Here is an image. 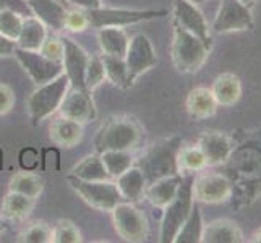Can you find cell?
Listing matches in <instances>:
<instances>
[{"mask_svg":"<svg viewBox=\"0 0 261 243\" xmlns=\"http://www.w3.org/2000/svg\"><path fill=\"white\" fill-rule=\"evenodd\" d=\"M182 146L184 140L180 137H172L156 141L143 152V156L137 160V166L141 169L148 185L159 178L180 174L178 151Z\"/></svg>","mask_w":261,"mask_h":243,"instance_id":"1","label":"cell"},{"mask_svg":"<svg viewBox=\"0 0 261 243\" xmlns=\"http://www.w3.org/2000/svg\"><path fill=\"white\" fill-rule=\"evenodd\" d=\"M143 131L132 117H109L94 137V149L101 154L104 151H130L140 146Z\"/></svg>","mask_w":261,"mask_h":243,"instance_id":"2","label":"cell"},{"mask_svg":"<svg viewBox=\"0 0 261 243\" xmlns=\"http://www.w3.org/2000/svg\"><path fill=\"white\" fill-rule=\"evenodd\" d=\"M172 26H174V34H172L170 53H172L174 65L182 73H195L208 60L211 46L204 44L200 38L188 33L177 23H172Z\"/></svg>","mask_w":261,"mask_h":243,"instance_id":"3","label":"cell"},{"mask_svg":"<svg viewBox=\"0 0 261 243\" xmlns=\"http://www.w3.org/2000/svg\"><path fill=\"white\" fill-rule=\"evenodd\" d=\"M193 175L188 174L187 177H182V185H180L175 198L170 201L163 214L159 229V241L163 243H174L180 227L184 226L188 214H190L195 200H193Z\"/></svg>","mask_w":261,"mask_h":243,"instance_id":"4","label":"cell"},{"mask_svg":"<svg viewBox=\"0 0 261 243\" xmlns=\"http://www.w3.org/2000/svg\"><path fill=\"white\" fill-rule=\"evenodd\" d=\"M68 89L70 81L65 73L36 88L28 99V114L33 125H39L44 119L57 112Z\"/></svg>","mask_w":261,"mask_h":243,"instance_id":"5","label":"cell"},{"mask_svg":"<svg viewBox=\"0 0 261 243\" xmlns=\"http://www.w3.org/2000/svg\"><path fill=\"white\" fill-rule=\"evenodd\" d=\"M89 28H127L138 23H145L154 18L166 16V10H128V8H99L85 10Z\"/></svg>","mask_w":261,"mask_h":243,"instance_id":"6","label":"cell"},{"mask_svg":"<svg viewBox=\"0 0 261 243\" xmlns=\"http://www.w3.org/2000/svg\"><path fill=\"white\" fill-rule=\"evenodd\" d=\"M68 185L88 206H91L97 211L111 212L117 204L123 201L119 188L111 180L85 182V180L68 175Z\"/></svg>","mask_w":261,"mask_h":243,"instance_id":"7","label":"cell"},{"mask_svg":"<svg viewBox=\"0 0 261 243\" xmlns=\"http://www.w3.org/2000/svg\"><path fill=\"white\" fill-rule=\"evenodd\" d=\"M111 212H112L114 229L122 240L130 243H140L148 238L149 235L148 219L133 203L122 201Z\"/></svg>","mask_w":261,"mask_h":243,"instance_id":"8","label":"cell"},{"mask_svg":"<svg viewBox=\"0 0 261 243\" xmlns=\"http://www.w3.org/2000/svg\"><path fill=\"white\" fill-rule=\"evenodd\" d=\"M13 57L18 60V64L23 67L26 75L30 76L36 86L46 85L49 81L59 78L60 75H64V64L47 59L39 50H24L16 47Z\"/></svg>","mask_w":261,"mask_h":243,"instance_id":"9","label":"cell"},{"mask_svg":"<svg viewBox=\"0 0 261 243\" xmlns=\"http://www.w3.org/2000/svg\"><path fill=\"white\" fill-rule=\"evenodd\" d=\"M125 62H127V67H128L132 85L138 76L146 73L148 70H151L158 64L156 49L146 34L137 33L132 36L127 53H125Z\"/></svg>","mask_w":261,"mask_h":243,"instance_id":"10","label":"cell"},{"mask_svg":"<svg viewBox=\"0 0 261 243\" xmlns=\"http://www.w3.org/2000/svg\"><path fill=\"white\" fill-rule=\"evenodd\" d=\"M253 28V16L250 7L244 5L239 0H222V4L216 15L211 30L214 33H233L248 31Z\"/></svg>","mask_w":261,"mask_h":243,"instance_id":"11","label":"cell"},{"mask_svg":"<svg viewBox=\"0 0 261 243\" xmlns=\"http://www.w3.org/2000/svg\"><path fill=\"white\" fill-rule=\"evenodd\" d=\"M193 200L216 204L227 201L232 195V182L222 174L206 172L193 178Z\"/></svg>","mask_w":261,"mask_h":243,"instance_id":"12","label":"cell"},{"mask_svg":"<svg viewBox=\"0 0 261 243\" xmlns=\"http://www.w3.org/2000/svg\"><path fill=\"white\" fill-rule=\"evenodd\" d=\"M172 15H174V23L182 26L188 33L195 34L204 44L211 46V28L206 16L198 8L196 4L190 2V0H174Z\"/></svg>","mask_w":261,"mask_h":243,"instance_id":"13","label":"cell"},{"mask_svg":"<svg viewBox=\"0 0 261 243\" xmlns=\"http://www.w3.org/2000/svg\"><path fill=\"white\" fill-rule=\"evenodd\" d=\"M59 112L60 115L67 117V119H71L83 125L94 120L97 115L91 91H88L86 88H71V86L59 107Z\"/></svg>","mask_w":261,"mask_h":243,"instance_id":"14","label":"cell"},{"mask_svg":"<svg viewBox=\"0 0 261 243\" xmlns=\"http://www.w3.org/2000/svg\"><path fill=\"white\" fill-rule=\"evenodd\" d=\"M64 41V73L67 75L71 88H85V73L89 62L86 50L71 38H62Z\"/></svg>","mask_w":261,"mask_h":243,"instance_id":"15","label":"cell"},{"mask_svg":"<svg viewBox=\"0 0 261 243\" xmlns=\"http://www.w3.org/2000/svg\"><path fill=\"white\" fill-rule=\"evenodd\" d=\"M198 146L203 151L208 166H219L227 162L233 152V145L227 134L221 131H204L198 138Z\"/></svg>","mask_w":261,"mask_h":243,"instance_id":"16","label":"cell"},{"mask_svg":"<svg viewBox=\"0 0 261 243\" xmlns=\"http://www.w3.org/2000/svg\"><path fill=\"white\" fill-rule=\"evenodd\" d=\"M33 16L41 20L47 28L54 31L65 30L67 8L59 0H28Z\"/></svg>","mask_w":261,"mask_h":243,"instance_id":"17","label":"cell"},{"mask_svg":"<svg viewBox=\"0 0 261 243\" xmlns=\"http://www.w3.org/2000/svg\"><path fill=\"white\" fill-rule=\"evenodd\" d=\"M49 138L52 140V143H56L57 146L73 148L83 138V123L60 115L50 123Z\"/></svg>","mask_w":261,"mask_h":243,"instance_id":"18","label":"cell"},{"mask_svg":"<svg viewBox=\"0 0 261 243\" xmlns=\"http://www.w3.org/2000/svg\"><path fill=\"white\" fill-rule=\"evenodd\" d=\"M180 185H182V175H170L159 178L156 182H152L146 186L145 198L154 206V208L164 209L166 206L174 200Z\"/></svg>","mask_w":261,"mask_h":243,"instance_id":"19","label":"cell"},{"mask_svg":"<svg viewBox=\"0 0 261 243\" xmlns=\"http://www.w3.org/2000/svg\"><path fill=\"white\" fill-rule=\"evenodd\" d=\"M185 107L188 115L193 120H204L208 117L214 115L216 109H218V102H216V99L211 93V88L198 86L188 93Z\"/></svg>","mask_w":261,"mask_h":243,"instance_id":"20","label":"cell"},{"mask_svg":"<svg viewBox=\"0 0 261 243\" xmlns=\"http://www.w3.org/2000/svg\"><path fill=\"white\" fill-rule=\"evenodd\" d=\"M242 240V230L229 219H216L203 226L201 241L204 243H239Z\"/></svg>","mask_w":261,"mask_h":243,"instance_id":"21","label":"cell"},{"mask_svg":"<svg viewBox=\"0 0 261 243\" xmlns=\"http://www.w3.org/2000/svg\"><path fill=\"white\" fill-rule=\"evenodd\" d=\"M115 185L119 188L123 200H127L128 203H137L145 196L148 182L145 175H143L141 169L138 166H132L122 175L117 177Z\"/></svg>","mask_w":261,"mask_h":243,"instance_id":"22","label":"cell"},{"mask_svg":"<svg viewBox=\"0 0 261 243\" xmlns=\"http://www.w3.org/2000/svg\"><path fill=\"white\" fill-rule=\"evenodd\" d=\"M47 38V26L36 16H24L21 31L16 38V47L24 50H39Z\"/></svg>","mask_w":261,"mask_h":243,"instance_id":"23","label":"cell"},{"mask_svg":"<svg viewBox=\"0 0 261 243\" xmlns=\"http://www.w3.org/2000/svg\"><path fill=\"white\" fill-rule=\"evenodd\" d=\"M211 93L218 105L230 107L240 99L242 94L240 79L233 73H222L214 79V83L211 86Z\"/></svg>","mask_w":261,"mask_h":243,"instance_id":"24","label":"cell"},{"mask_svg":"<svg viewBox=\"0 0 261 243\" xmlns=\"http://www.w3.org/2000/svg\"><path fill=\"white\" fill-rule=\"evenodd\" d=\"M97 42L104 56L125 57L130 38L123 28H101L97 30Z\"/></svg>","mask_w":261,"mask_h":243,"instance_id":"25","label":"cell"},{"mask_svg":"<svg viewBox=\"0 0 261 243\" xmlns=\"http://www.w3.org/2000/svg\"><path fill=\"white\" fill-rule=\"evenodd\" d=\"M33 208H34V200L16 192L8 190V193L2 200L0 214L8 221H23L31 214Z\"/></svg>","mask_w":261,"mask_h":243,"instance_id":"26","label":"cell"},{"mask_svg":"<svg viewBox=\"0 0 261 243\" xmlns=\"http://www.w3.org/2000/svg\"><path fill=\"white\" fill-rule=\"evenodd\" d=\"M71 177H76L85 182H99V180H109V174H107L106 166L101 159V154H91L86 156L78 164L71 169Z\"/></svg>","mask_w":261,"mask_h":243,"instance_id":"27","label":"cell"},{"mask_svg":"<svg viewBox=\"0 0 261 243\" xmlns=\"http://www.w3.org/2000/svg\"><path fill=\"white\" fill-rule=\"evenodd\" d=\"M102 64L106 70V79H109L117 88H128L132 86L130 73L125 57H115V56H104L102 53Z\"/></svg>","mask_w":261,"mask_h":243,"instance_id":"28","label":"cell"},{"mask_svg":"<svg viewBox=\"0 0 261 243\" xmlns=\"http://www.w3.org/2000/svg\"><path fill=\"white\" fill-rule=\"evenodd\" d=\"M203 218H201V211L198 206L193 204V208L188 214L187 221L184 222V226L180 227L175 243H198L201 241V233H203Z\"/></svg>","mask_w":261,"mask_h":243,"instance_id":"29","label":"cell"},{"mask_svg":"<svg viewBox=\"0 0 261 243\" xmlns=\"http://www.w3.org/2000/svg\"><path fill=\"white\" fill-rule=\"evenodd\" d=\"M42 186L44 185L39 175L31 174V172H20L10 178L8 190L24 195L31 198V200H36V198H39V195L42 193Z\"/></svg>","mask_w":261,"mask_h":243,"instance_id":"30","label":"cell"},{"mask_svg":"<svg viewBox=\"0 0 261 243\" xmlns=\"http://www.w3.org/2000/svg\"><path fill=\"white\" fill-rule=\"evenodd\" d=\"M101 159L111 178H117L135 166V159L130 151H104L101 152Z\"/></svg>","mask_w":261,"mask_h":243,"instance_id":"31","label":"cell"},{"mask_svg":"<svg viewBox=\"0 0 261 243\" xmlns=\"http://www.w3.org/2000/svg\"><path fill=\"white\" fill-rule=\"evenodd\" d=\"M208 162L203 154V151L200 146H182L178 151V170L180 172H187V174H193V172H200L203 170Z\"/></svg>","mask_w":261,"mask_h":243,"instance_id":"32","label":"cell"},{"mask_svg":"<svg viewBox=\"0 0 261 243\" xmlns=\"http://www.w3.org/2000/svg\"><path fill=\"white\" fill-rule=\"evenodd\" d=\"M23 18L24 16L13 10H0V34L12 41H16L18 34L21 31Z\"/></svg>","mask_w":261,"mask_h":243,"instance_id":"33","label":"cell"},{"mask_svg":"<svg viewBox=\"0 0 261 243\" xmlns=\"http://www.w3.org/2000/svg\"><path fill=\"white\" fill-rule=\"evenodd\" d=\"M104 81H106V70L102 64V57H89L86 73H85V88L93 93Z\"/></svg>","mask_w":261,"mask_h":243,"instance_id":"34","label":"cell"},{"mask_svg":"<svg viewBox=\"0 0 261 243\" xmlns=\"http://www.w3.org/2000/svg\"><path fill=\"white\" fill-rule=\"evenodd\" d=\"M52 241L54 243H80L82 233L71 221H59L52 229Z\"/></svg>","mask_w":261,"mask_h":243,"instance_id":"35","label":"cell"},{"mask_svg":"<svg viewBox=\"0 0 261 243\" xmlns=\"http://www.w3.org/2000/svg\"><path fill=\"white\" fill-rule=\"evenodd\" d=\"M20 241H24V243H50L52 241V229L44 222H36L21 233Z\"/></svg>","mask_w":261,"mask_h":243,"instance_id":"36","label":"cell"},{"mask_svg":"<svg viewBox=\"0 0 261 243\" xmlns=\"http://www.w3.org/2000/svg\"><path fill=\"white\" fill-rule=\"evenodd\" d=\"M39 52L50 60L62 62L64 60V41H62V38H59V36L47 34V38L44 41Z\"/></svg>","mask_w":261,"mask_h":243,"instance_id":"37","label":"cell"},{"mask_svg":"<svg viewBox=\"0 0 261 243\" xmlns=\"http://www.w3.org/2000/svg\"><path fill=\"white\" fill-rule=\"evenodd\" d=\"M89 28V23H88V18L85 10H70L67 12L65 16V30L71 31V33H83Z\"/></svg>","mask_w":261,"mask_h":243,"instance_id":"38","label":"cell"},{"mask_svg":"<svg viewBox=\"0 0 261 243\" xmlns=\"http://www.w3.org/2000/svg\"><path fill=\"white\" fill-rule=\"evenodd\" d=\"M13 105H15L13 89L5 83H0V115L10 112Z\"/></svg>","mask_w":261,"mask_h":243,"instance_id":"39","label":"cell"},{"mask_svg":"<svg viewBox=\"0 0 261 243\" xmlns=\"http://www.w3.org/2000/svg\"><path fill=\"white\" fill-rule=\"evenodd\" d=\"M0 10H13L21 16H31L28 0H0Z\"/></svg>","mask_w":261,"mask_h":243,"instance_id":"40","label":"cell"},{"mask_svg":"<svg viewBox=\"0 0 261 243\" xmlns=\"http://www.w3.org/2000/svg\"><path fill=\"white\" fill-rule=\"evenodd\" d=\"M16 49V42L0 34V57H10Z\"/></svg>","mask_w":261,"mask_h":243,"instance_id":"41","label":"cell"},{"mask_svg":"<svg viewBox=\"0 0 261 243\" xmlns=\"http://www.w3.org/2000/svg\"><path fill=\"white\" fill-rule=\"evenodd\" d=\"M67 2L75 5L80 10H91V8L102 7V0H67Z\"/></svg>","mask_w":261,"mask_h":243,"instance_id":"42","label":"cell"},{"mask_svg":"<svg viewBox=\"0 0 261 243\" xmlns=\"http://www.w3.org/2000/svg\"><path fill=\"white\" fill-rule=\"evenodd\" d=\"M239 2H242V4L247 5V7H251L253 4H256V0H239Z\"/></svg>","mask_w":261,"mask_h":243,"instance_id":"43","label":"cell"},{"mask_svg":"<svg viewBox=\"0 0 261 243\" xmlns=\"http://www.w3.org/2000/svg\"><path fill=\"white\" fill-rule=\"evenodd\" d=\"M253 241H261V229L255 233V238H253Z\"/></svg>","mask_w":261,"mask_h":243,"instance_id":"44","label":"cell"},{"mask_svg":"<svg viewBox=\"0 0 261 243\" xmlns=\"http://www.w3.org/2000/svg\"><path fill=\"white\" fill-rule=\"evenodd\" d=\"M190 2H193V4H196V5H200V4H204L206 0H190Z\"/></svg>","mask_w":261,"mask_h":243,"instance_id":"45","label":"cell"}]
</instances>
